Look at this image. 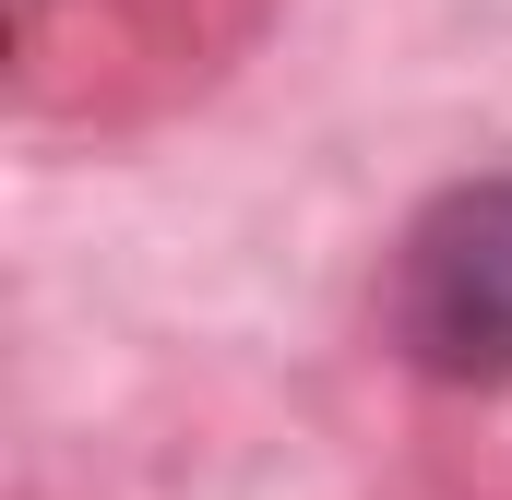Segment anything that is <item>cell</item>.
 I'll return each instance as SVG.
<instances>
[{"instance_id":"1","label":"cell","mask_w":512,"mask_h":500,"mask_svg":"<svg viewBox=\"0 0 512 500\" xmlns=\"http://www.w3.org/2000/svg\"><path fill=\"white\" fill-rule=\"evenodd\" d=\"M393 346L441 381H512V179L441 191L393 250Z\"/></svg>"}]
</instances>
